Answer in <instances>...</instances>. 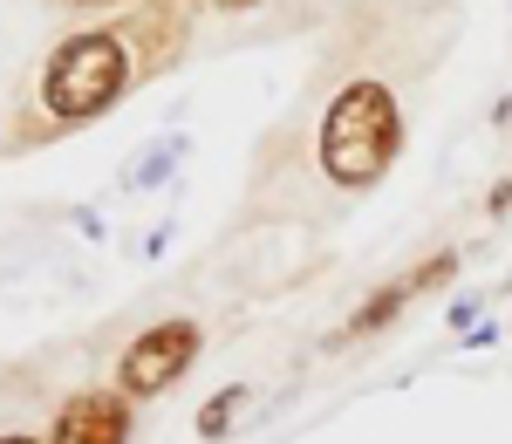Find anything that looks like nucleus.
<instances>
[{
    "mask_svg": "<svg viewBox=\"0 0 512 444\" xmlns=\"http://www.w3.org/2000/svg\"><path fill=\"white\" fill-rule=\"evenodd\" d=\"M403 151V110H396L390 82H349L335 89L328 117H321V171L342 192H369Z\"/></svg>",
    "mask_w": 512,
    "mask_h": 444,
    "instance_id": "f257e3e1",
    "label": "nucleus"
},
{
    "mask_svg": "<svg viewBox=\"0 0 512 444\" xmlns=\"http://www.w3.org/2000/svg\"><path fill=\"white\" fill-rule=\"evenodd\" d=\"M123 89H130V48H123L117 28H82V35H69L48 55V69H41V103L62 123L103 117Z\"/></svg>",
    "mask_w": 512,
    "mask_h": 444,
    "instance_id": "f03ea898",
    "label": "nucleus"
},
{
    "mask_svg": "<svg viewBox=\"0 0 512 444\" xmlns=\"http://www.w3.org/2000/svg\"><path fill=\"white\" fill-rule=\"evenodd\" d=\"M198 349H205V335H198L192 315H164V322H151L144 335H130V349H123V363H117V390L130 404H137V397H164V390L198 363Z\"/></svg>",
    "mask_w": 512,
    "mask_h": 444,
    "instance_id": "7ed1b4c3",
    "label": "nucleus"
},
{
    "mask_svg": "<svg viewBox=\"0 0 512 444\" xmlns=\"http://www.w3.org/2000/svg\"><path fill=\"white\" fill-rule=\"evenodd\" d=\"M48 444H130V397L123 390H76L55 410Z\"/></svg>",
    "mask_w": 512,
    "mask_h": 444,
    "instance_id": "20e7f679",
    "label": "nucleus"
},
{
    "mask_svg": "<svg viewBox=\"0 0 512 444\" xmlns=\"http://www.w3.org/2000/svg\"><path fill=\"white\" fill-rule=\"evenodd\" d=\"M117 35H123V48H130V62L164 69V62L192 41V21H185V7L158 0V7H137V14H130V28H117Z\"/></svg>",
    "mask_w": 512,
    "mask_h": 444,
    "instance_id": "39448f33",
    "label": "nucleus"
},
{
    "mask_svg": "<svg viewBox=\"0 0 512 444\" xmlns=\"http://www.w3.org/2000/svg\"><path fill=\"white\" fill-rule=\"evenodd\" d=\"M451 274H458V253H437V260H424L417 274H403L396 287L369 294V301H362V315H349V335H376V328L390 322L396 308H410L417 294H431V287H437V281H451Z\"/></svg>",
    "mask_w": 512,
    "mask_h": 444,
    "instance_id": "423d86ee",
    "label": "nucleus"
},
{
    "mask_svg": "<svg viewBox=\"0 0 512 444\" xmlns=\"http://www.w3.org/2000/svg\"><path fill=\"white\" fill-rule=\"evenodd\" d=\"M233 410H239V390H226V397H212V404L198 410V438H219V431L233 424Z\"/></svg>",
    "mask_w": 512,
    "mask_h": 444,
    "instance_id": "0eeeda50",
    "label": "nucleus"
},
{
    "mask_svg": "<svg viewBox=\"0 0 512 444\" xmlns=\"http://www.w3.org/2000/svg\"><path fill=\"white\" fill-rule=\"evenodd\" d=\"M212 7H226V14H246V7H260V0H212Z\"/></svg>",
    "mask_w": 512,
    "mask_h": 444,
    "instance_id": "6e6552de",
    "label": "nucleus"
},
{
    "mask_svg": "<svg viewBox=\"0 0 512 444\" xmlns=\"http://www.w3.org/2000/svg\"><path fill=\"white\" fill-rule=\"evenodd\" d=\"M69 7H110V0H69Z\"/></svg>",
    "mask_w": 512,
    "mask_h": 444,
    "instance_id": "1a4fd4ad",
    "label": "nucleus"
},
{
    "mask_svg": "<svg viewBox=\"0 0 512 444\" xmlns=\"http://www.w3.org/2000/svg\"><path fill=\"white\" fill-rule=\"evenodd\" d=\"M0 444H41V438H0Z\"/></svg>",
    "mask_w": 512,
    "mask_h": 444,
    "instance_id": "9d476101",
    "label": "nucleus"
}]
</instances>
